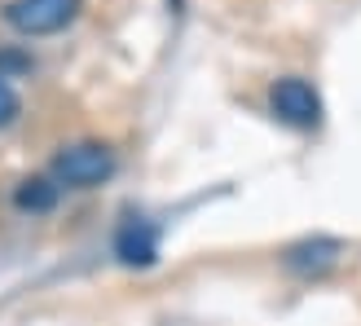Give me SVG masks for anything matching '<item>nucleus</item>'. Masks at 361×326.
Instances as JSON below:
<instances>
[{
    "label": "nucleus",
    "mask_w": 361,
    "mask_h": 326,
    "mask_svg": "<svg viewBox=\"0 0 361 326\" xmlns=\"http://www.w3.org/2000/svg\"><path fill=\"white\" fill-rule=\"evenodd\" d=\"M119 172V159L106 141H71L53 155V181L66 190H97Z\"/></svg>",
    "instance_id": "obj_1"
},
{
    "label": "nucleus",
    "mask_w": 361,
    "mask_h": 326,
    "mask_svg": "<svg viewBox=\"0 0 361 326\" xmlns=\"http://www.w3.org/2000/svg\"><path fill=\"white\" fill-rule=\"evenodd\" d=\"M269 111H274L278 123H286V128H300V133L322 128V93L304 76L274 80V88H269Z\"/></svg>",
    "instance_id": "obj_2"
},
{
    "label": "nucleus",
    "mask_w": 361,
    "mask_h": 326,
    "mask_svg": "<svg viewBox=\"0 0 361 326\" xmlns=\"http://www.w3.org/2000/svg\"><path fill=\"white\" fill-rule=\"evenodd\" d=\"M84 0H9L5 5V23L18 35H58L80 18Z\"/></svg>",
    "instance_id": "obj_3"
},
{
    "label": "nucleus",
    "mask_w": 361,
    "mask_h": 326,
    "mask_svg": "<svg viewBox=\"0 0 361 326\" xmlns=\"http://www.w3.org/2000/svg\"><path fill=\"white\" fill-rule=\"evenodd\" d=\"M115 260L128 265V269H150V265H159V225L150 221V216L128 212L115 225Z\"/></svg>",
    "instance_id": "obj_4"
},
{
    "label": "nucleus",
    "mask_w": 361,
    "mask_h": 326,
    "mask_svg": "<svg viewBox=\"0 0 361 326\" xmlns=\"http://www.w3.org/2000/svg\"><path fill=\"white\" fill-rule=\"evenodd\" d=\"M339 256H344V243L339 239H326V234H313V239H300L282 251V269L291 278H326L331 269L339 265Z\"/></svg>",
    "instance_id": "obj_5"
},
{
    "label": "nucleus",
    "mask_w": 361,
    "mask_h": 326,
    "mask_svg": "<svg viewBox=\"0 0 361 326\" xmlns=\"http://www.w3.org/2000/svg\"><path fill=\"white\" fill-rule=\"evenodd\" d=\"M58 194H62V186L53 176H23L13 186V207L23 216H49L58 207Z\"/></svg>",
    "instance_id": "obj_6"
},
{
    "label": "nucleus",
    "mask_w": 361,
    "mask_h": 326,
    "mask_svg": "<svg viewBox=\"0 0 361 326\" xmlns=\"http://www.w3.org/2000/svg\"><path fill=\"white\" fill-rule=\"evenodd\" d=\"M18 115H23V97H18V88L9 80H0V128L18 123Z\"/></svg>",
    "instance_id": "obj_7"
},
{
    "label": "nucleus",
    "mask_w": 361,
    "mask_h": 326,
    "mask_svg": "<svg viewBox=\"0 0 361 326\" xmlns=\"http://www.w3.org/2000/svg\"><path fill=\"white\" fill-rule=\"evenodd\" d=\"M9 71H31V58H27V53L5 49V53H0V80H9Z\"/></svg>",
    "instance_id": "obj_8"
},
{
    "label": "nucleus",
    "mask_w": 361,
    "mask_h": 326,
    "mask_svg": "<svg viewBox=\"0 0 361 326\" xmlns=\"http://www.w3.org/2000/svg\"><path fill=\"white\" fill-rule=\"evenodd\" d=\"M180 5H185V0H168V9H172V13H180Z\"/></svg>",
    "instance_id": "obj_9"
}]
</instances>
